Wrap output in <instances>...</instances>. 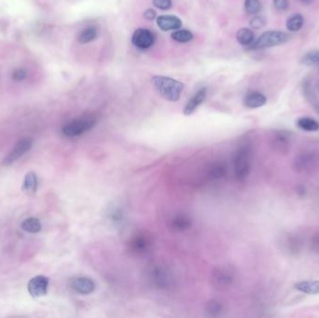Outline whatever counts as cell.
<instances>
[{
  "mask_svg": "<svg viewBox=\"0 0 319 318\" xmlns=\"http://www.w3.org/2000/svg\"><path fill=\"white\" fill-rule=\"evenodd\" d=\"M314 108H315V110L317 111V113L319 114V103L318 104H316L315 106H314Z\"/></svg>",
  "mask_w": 319,
  "mask_h": 318,
  "instance_id": "37",
  "label": "cell"
},
{
  "mask_svg": "<svg viewBox=\"0 0 319 318\" xmlns=\"http://www.w3.org/2000/svg\"><path fill=\"white\" fill-rule=\"evenodd\" d=\"M26 76H27L26 71L24 70V68H19L13 72L12 78L16 82H22L26 77Z\"/></svg>",
  "mask_w": 319,
  "mask_h": 318,
  "instance_id": "32",
  "label": "cell"
},
{
  "mask_svg": "<svg viewBox=\"0 0 319 318\" xmlns=\"http://www.w3.org/2000/svg\"><path fill=\"white\" fill-rule=\"evenodd\" d=\"M319 161V153L314 150H305L296 156L294 166L299 172L312 170Z\"/></svg>",
  "mask_w": 319,
  "mask_h": 318,
  "instance_id": "8",
  "label": "cell"
},
{
  "mask_svg": "<svg viewBox=\"0 0 319 318\" xmlns=\"http://www.w3.org/2000/svg\"><path fill=\"white\" fill-rule=\"evenodd\" d=\"M301 1L304 4H311L312 2H313V0H301Z\"/></svg>",
  "mask_w": 319,
  "mask_h": 318,
  "instance_id": "36",
  "label": "cell"
},
{
  "mask_svg": "<svg viewBox=\"0 0 319 318\" xmlns=\"http://www.w3.org/2000/svg\"><path fill=\"white\" fill-rule=\"evenodd\" d=\"M22 229L29 232V233H36L41 231L42 229V225L39 221V219L35 218H28L24 219L23 223L21 224Z\"/></svg>",
  "mask_w": 319,
  "mask_h": 318,
  "instance_id": "22",
  "label": "cell"
},
{
  "mask_svg": "<svg viewBox=\"0 0 319 318\" xmlns=\"http://www.w3.org/2000/svg\"><path fill=\"white\" fill-rule=\"evenodd\" d=\"M234 281V271L229 267H218L212 272L211 282L218 289H227Z\"/></svg>",
  "mask_w": 319,
  "mask_h": 318,
  "instance_id": "6",
  "label": "cell"
},
{
  "mask_svg": "<svg viewBox=\"0 0 319 318\" xmlns=\"http://www.w3.org/2000/svg\"><path fill=\"white\" fill-rule=\"evenodd\" d=\"M32 144H33V142H32L31 138H28V137L21 138L3 160V163H2L3 165L10 166L12 164H14L22 156H24L27 151H29L30 148L32 147Z\"/></svg>",
  "mask_w": 319,
  "mask_h": 318,
  "instance_id": "7",
  "label": "cell"
},
{
  "mask_svg": "<svg viewBox=\"0 0 319 318\" xmlns=\"http://www.w3.org/2000/svg\"><path fill=\"white\" fill-rule=\"evenodd\" d=\"M71 289L78 294L89 295L95 290V283L94 280L88 277H75L71 279Z\"/></svg>",
  "mask_w": 319,
  "mask_h": 318,
  "instance_id": "12",
  "label": "cell"
},
{
  "mask_svg": "<svg viewBox=\"0 0 319 318\" xmlns=\"http://www.w3.org/2000/svg\"><path fill=\"white\" fill-rule=\"evenodd\" d=\"M272 146L279 153H288L290 150L289 137L285 134L279 133L272 138Z\"/></svg>",
  "mask_w": 319,
  "mask_h": 318,
  "instance_id": "16",
  "label": "cell"
},
{
  "mask_svg": "<svg viewBox=\"0 0 319 318\" xmlns=\"http://www.w3.org/2000/svg\"><path fill=\"white\" fill-rule=\"evenodd\" d=\"M303 22L304 20L301 14H293L287 21V28L291 32H297L302 27Z\"/></svg>",
  "mask_w": 319,
  "mask_h": 318,
  "instance_id": "25",
  "label": "cell"
},
{
  "mask_svg": "<svg viewBox=\"0 0 319 318\" xmlns=\"http://www.w3.org/2000/svg\"><path fill=\"white\" fill-rule=\"evenodd\" d=\"M157 25L163 31L180 29L182 21L175 15H161L157 17Z\"/></svg>",
  "mask_w": 319,
  "mask_h": 318,
  "instance_id": "13",
  "label": "cell"
},
{
  "mask_svg": "<svg viewBox=\"0 0 319 318\" xmlns=\"http://www.w3.org/2000/svg\"><path fill=\"white\" fill-rule=\"evenodd\" d=\"M206 311L211 316H218L222 312V306L219 301H208L206 306Z\"/></svg>",
  "mask_w": 319,
  "mask_h": 318,
  "instance_id": "28",
  "label": "cell"
},
{
  "mask_svg": "<svg viewBox=\"0 0 319 318\" xmlns=\"http://www.w3.org/2000/svg\"><path fill=\"white\" fill-rule=\"evenodd\" d=\"M148 277V281L152 284V286L160 289H169L175 282V279L169 269L160 264L149 267Z\"/></svg>",
  "mask_w": 319,
  "mask_h": 318,
  "instance_id": "4",
  "label": "cell"
},
{
  "mask_svg": "<svg viewBox=\"0 0 319 318\" xmlns=\"http://www.w3.org/2000/svg\"><path fill=\"white\" fill-rule=\"evenodd\" d=\"M297 126L300 129L306 131V132H317L319 131L318 122L312 118H307V117L299 118L297 121Z\"/></svg>",
  "mask_w": 319,
  "mask_h": 318,
  "instance_id": "21",
  "label": "cell"
},
{
  "mask_svg": "<svg viewBox=\"0 0 319 318\" xmlns=\"http://www.w3.org/2000/svg\"><path fill=\"white\" fill-rule=\"evenodd\" d=\"M245 106L248 108H258L260 106H263L267 103V98L265 95L258 93V92H252L249 93L245 97Z\"/></svg>",
  "mask_w": 319,
  "mask_h": 318,
  "instance_id": "15",
  "label": "cell"
},
{
  "mask_svg": "<svg viewBox=\"0 0 319 318\" xmlns=\"http://www.w3.org/2000/svg\"><path fill=\"white\" fill-rule=\"evenodd\" d=\"M254 32L249 28H241L236 33L237 42L243 46H250L254 42Z\"/></svg>",
  "mask_w": 319,
  "mask_h": 318,
  "instance_id": "20",
  "label": "cell"
},
{
  "mask_svg": "<svg viewBox=\"0 0 319 318\" xmlns=\"http://www.w3.org/2000/svg\"><path fill=\"white\" fill-rule=\"evenodd\" d=\"M50 279L44 275L33 277L27 285L29 294L33 298H39L47 294Z\"/></svg>",
  "mask_w": 319,
  "mask_h": 318,
  "instance_id": "11",
  "label": "cell"
},
{
  "mask_svg": "<svg viewBox=\"0 0 319 318\" xmlns=\"http://www.w3.org/2000/svg\"><path fill=\"white\" fill-rule=\"evenodd\" d=\"M295 289L305 294H319V281H301L296 284Z\"/></svg>",
  "mask_w": 319,
  "mask_h": 318,
  "instance_id": "18",
  "label": "cell"
},
{
  "mask_svg": "<svg viewBox=\"0 0 319 318\" xmlns=\"http://www.w3.org/2000/svg\"><path fill=\"white\" fill-rule=\"evenodd\" d=\"M266 24V19L263 16L256 15L250 20V25L254 29H260Z\"/></svg>",
  "mask_w": 319,
  "mask_h": 318,
  "instance_id": "30",
  "label": "cell"
},
{
  "mask_svg": "<svg viewBox=\"0 0 319 318\" xmlns=\"http://www.w3.org/2000/svg\"><path fill=\"white\" fill-rule=\"evenodd\" d=\"M301 64L308 66L319 65V50L306 53L301 59Z\"/></svg>",
  "mask_w": 319,
  "mask_h": 318,
  "instance_id": "26",
  "label": "cell"
},
{
  "mask_svg": "<svg viewBox=\"0 0 319 318\" xmlns=\"http://www.w3.org/2000/svg\"><path fill=\"white\" fill-rule=\"evenodd\" d=\"M155 42V36L150 30L146 28L136 29L132 35V43L135 47L146 50L151 47Z\"/></svg>",
  "mask_w": 319,
  "mask_h": 318,
  "instance_id": "10",
  "label": "cell"
},
{
  "mask_svg": "<svg viewBox=\"0 0 319 318\" xmlns=\"http://www.w3.org/2000/svg\"><path fill=\"white\" fill-rule=\"evenodd\" d=\"M245 10L248 14L256 15L261 11V3L260 0H246Z\"/></svg>",
  "mask_w": 319,
  "mask_h": 318,
  "instance_id": "27",
  "label": "cell"
},
{
  "mask_svg": "<svg viewBox=\"0 0 319 318\" xmlns=\"http://www.w3.org/2000/svg\"><path fill=\"white\" fill-rule=\"evenodd\" d=\"M96 122L97 118L95 115H84L65 124L62 129V133L66 137H77L92 129Z\"/></svg>",
  "mask_w": 319,
  "mask_h": 318,
  "instance_id": "2",
  "label": "cell"
},
{
  "mask_svg": "<svg viewBox=\"0 0 319 318\" xmlns=\"http://www.w3.org/2000/svg\"><path fill=\"white\" fill-rule=\"evenodd\" d=\"M290 41V36L281 31H267L250 45L251 50H260L266 48L282 45Z\"/></svg>",
  "mask_w": 319,
  "mask_h": 318,
  "instance_id": "5",
  "label": "cell"
},
{
  "mask_svg": "<svg viewBox=\"0 0 319 318\" xmlns=\"http://www.w3.org/2000/svg\"><path fill=\"white\" fill-rule=\"evenodd\" d=\"M151 81L154 88L166 100L177 102L180 99L183 92V83L166 76H154Z\"/></svg>",
  "mask_w": 319,
  "mask_h": 318,
  "instance_id": "1",
  "label": "cell"
},
{
  "mask_svg": "<svg viewBox=\"0 0 319 318\" xmlns=\"http://www.w3.org/2000/svg\"><path fill=\"white\" fill-rule=\"evenodd\" d=\"M171 37L175 42L179 43H187L193 38V34L187 29L175 30V32L172 33Z\"/></svg>",
  "mask_w": 319,
  "mask_h": 318,
  "instance_id": "24",
  "label": "cell"
},
{
  "mask_svg": "<svg viewBox=\"0 0 319 318\" xmlns=\"http://www.w3.org/2000/svg\"><path fill=\"white\" fill-rule=\"evenodd\" d=\"M226 174V167L223 164H216L210 169V177L212 178H220Z\"/></svg>",
  "mask_w": 319,
  "mask_h": 318,
  "instance_id": "29",
  "label": "cell"
},
{
  "mask_svg": "<svg viewBox=\"0 0 319 318\" xmlns=\"http://www.w3.org/2000/svg\"><path fill=\"white\" fill-rule=\"evenodd\" d=\"M37 189V177L34 172H28L24 177L23 191L26 194H35Z\"/></svg>",
  "mask_w": 319,
  "mask_h": 318,
  "instance_id": "17",
  "label": "cell"
},
{
  "mask_svg": "<svg viewBox=\"0 0 319 318\" xmlns=\"http://www.w3.org/2000/svg\"><path fill=\"white\" fill-rule=\"evenodd\" d=\"M97 30L95 27H87L78 33L77 36V42L81 44H87L94 42L97 37Z\"/></svg>",
  "mask_w": 319,
  "mask_h": 318,
  "instance_id": "23",
  "label": "cell"
},
{
  "mask_svg": "<svg viewBox=\"0 0 319 318\" xmlns=\"http://www.w3.org/2000/svg\"><path fill=\"white\" fill-rule=\"evenodd\" d=\"M234 173L239 181H245L251 170V151L247 146L241 147L234 154Z\"/></svg>",
  "mask_w": 319,
  "mask_h": 318,
  "instance_id": "3",
  "label": "cell"
},
{
  "mask_svg": "<svg viewBox=\"0 0 319 318\" xmlns=\"http://www.w3.org/2000/svg\"><path fill=\"white\" fill-rule=\"evenodd\" d=\"M152 3L155 8L162 11H167L172 7V0H153Z\"/></svg>",
  "mask_w": 319,
  "mask_h": 318,
  "instance_id": "31",
  "label": "cell"
},
{
  "mask_svg": "<svg viewBox=\"0 0 319 318\" xmlns=\"http://www.w3.org/2000/svg\"><path fill=\"white\" fill-rule=\"evenodd\" d=\"M191 225V219L186 215H178L172 219L171 227L176 231H183L189 229Z\"/></svg>",
  "mask_w": 319,
  "mask_h": 318,
  "instance_id": "19",
  "label": "cell"
},
{
  "mask_svg": "<svg viewBox=\"0 0 319 318\" xmlns=\"http://www.w3.org/2000/svg\"><path fill=\"white\" fill-rule=\"evenodd\" d=\"M152 239L147 232H139L133 236L129 242L131 252L140 255L146 253L151 247Z\"/></svg>",
  "mask_w": 319,
  "mask_h": 318,
  "instance_id": "9",
  "label": "cell"
},
{
  "mask_svg": "<svg viewBox=\"0 0 319 318\" xmlns=\"http://www.w3.org/2000/svg\"><path fill=\"white\" fill-rule=\"evenodd\" d=\"M206 97H207V89L203 88L199 90L190 98V100L187 103V105L184 107V115H186V116L191 115L198 108V106H200L201 104H203V102L206 100Z\"/></svg>",
  "mask_w": 319,
  "mask_h": 318,
  "instance_id": "14",
  "label": "cell"
},
{
  "mask_svg": "<svg viewBox=\"0 0 319 318\" xmlns=\"http://www.w3.org/2000/svg\"><path fill=\"white\" fill-rule=\"evenodd\" d=\"M289 0H273V6L278 11H286L289 8Z\"/></svg>",
  "mask_w": 319,
  "mask_h": 318,
  "instance_id": "33",
  "label": "cell"
},
{
  "mask_svg": "<svg viewBox=\"0 0 319 318\" xmlns=\"http://www.w3.org/2000/svg\"><path fill=\"white\" fill-rule=\"evenodd\" d=\"M312 249L313 252L319 253V233H316L312 239Z\"/></svg>",
  "mask_w": 319,
  "mask_h": 318,
  "instance_id": "35",
  "label": "cell"
},
{
  "mask_svg": "<svg viewBox=\"0 0 319 318\" xmlns=\"http://www.w3.org/2000/svg\"><path fill=\"white\" fill-rule=\"evenodd\" d=\"M144 17L148 21H153L154 19L157 17V13L153 9H148L146 12H144Z\"/></svg>",
  "mask_w": 319,
  "mask_h": 318,
  "instance_id": "34",
  "label": "cell"
}]
</instances>
